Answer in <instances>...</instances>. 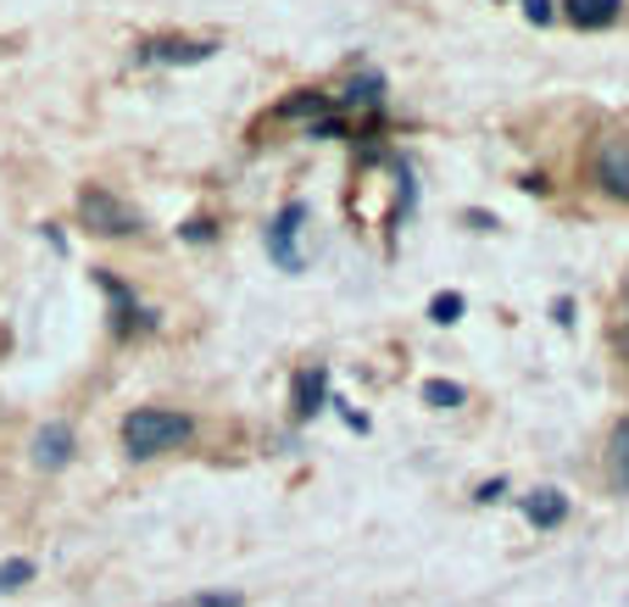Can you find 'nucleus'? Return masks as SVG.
I'll return each instance as SVG.
<instances>
[{
  "mask_svg": "<svg viewBox=\"0 0 629 607\" xmlns=\"http://www.w3.org/2000/svg\"><path fill=\"white\" fill-rule=\"evenodd\" d=\"M29 580H34V563H29V558L0 563V596H7V591H18V585H29Z\"/></svg>",
  "mask_w": 629,
  "mask_h": 607,
  "instance_id": "4468645a",
  "label": "nucleus"
},
{
  "mask_svg": "<svg viewBox=\"0 0 629 607\" xmlns=\"http://www.w3.org/2000/svg\"><path fill=\"white\" fill-rule=\"evenodd\" d=\"M73 446H78V441H73V423L56 418V423H45L40 435H34V463H40V468H67V463H73Z\"/></svg>",
  "mask_w": 629,
  "mask_h": 607,
  "instance_id": "6e6552de",
  "label": "nucleus"
},
{
  "mask_svg": "<svg viewBox=\"0 0 629 607\" xmlns=\"http://www.w3.org/2000/svg\"><path fill=\"white\" fill-rule=\"evenodd\" d=\"M178 234H185V240H196V245H201V240H212V223H207V218H190V223L178 229Z\"/></svg>",
  "mask_w": 629,
  "mask_h": 607,
  "instance_id": "f3484780",
  "label": "nucleus"
},
{
  "mask_svg": "<svg viewBox=\"0 0 629 607\" xmlns=\"http://www.w3.org/2000/svg\"><path fill=\"white\" fill-rule=\"evenodd\" d=\"M196 435V423L185 412H173V407H140L123 418V446L129 457H162L173 446H185Z\"/></svg>",
  "mask_w": 629,
  "mask_h": 607,
  "instance_id": "f257e3e1",
  "label": "nucleus"
},
{
  "mask_svg": "<svg viewBox=\"0 0 629 607\" xmlns=\"http://www.w3.org/2000/svg\"><path fill=\"white\" fill-rule=\"evenodd\" d=\"M196 607H240V596H223V591H207V596H196Z\"/></svg>",
  "mask_w": 629,
  "mask_h": 607,
  "instance_id": "a211bd4d",
  "label": "nucleus"
},
{
  "mask_svg": "<svg viewBox=\"0 0 629 607\" xmlns=\"http://www.w3.org/2000/svg\"><path fill=\"white\" fill-rule=\"evenodd\" d=\"M624 334H629V290H624Z\"/></svg>",
  "mask_w": 629,
  "mask_h": 607,
  "instance_id": "aec40b11",
  "label": "nucleus"
},
{
  "mask_svg": "<svg viewBox=\"0 0 629 607\" xmlns=\"http://www.w3.org/2000/svg\"><path fill=\"white\" fill-rule=\"evenodd\" d=\"M607 474H613V490L629 496V423H618L607 441Z\"/></svg>",
  "mask_w": 629,
  "mask_h": 607,
  "instance_id": "9b49d317",
  "label": "nucleus"
},
{
  "mask_svg": "<svg viewBox=\"0 0 629 607\" xmlns=\"http://www.w3.org/2000/svg\"><path fill=\"white\" fill-rule=\"evenodd\" d=\"M78 218L96 229V234H107V240H129V234L145 229V218H140L123 196H112V190H101V185H89V190L78 196Z\"/></svg>",
  "mask_w": 629,
  "mask_h": 607,
  "instance_id": "f03ea898",
  "label": "nucleus"
},
{
  "mask_svg": "<svg viewBox=\"0 0 629 607\" xmlns=\"http://www.w3.org/2000/svg\"><path fill=\"white\" fill-rule=\"evenodd\" d=\"M596 185L613 201H629V134H607L596 145Z\"/></svg>",
  "mask_w": 629,
  "mask_h": 607,
  "instance_id": "20e7f679",
  "label": "nucleus"
},
{
  "mask_svg": "<svg viewBox=\"0 0 629 607\" xmlns=\"http://www.w3.org/2000/svg\"><path fill=\"white\" fill-rule=\"evenodd\" d=\"M218 45L212 40H145L140 45V62H162V67H196L207 62Z\"/></svg>",
  "mask_w": 629,
  "mask_h": 607,
  "instance_id": "39448f33",
  "label": "nucleus"
},
{
  "mask_svg": "<svg viewBox=\"0 0 629 607\" xmlns=\"http://www.w3.org/2000/svg\"><path fill=\"white\" fill-rule=\"evenodd\" d=\"M301 223H307V207L290 201V207L274 218V229H267V251H274V263H279L285 274H301V268H307V256H301V245H296Z\"/></svg>",
  "mask_w": 629,
  "mask_h": 607,
  "instance_id": "7ed1b4c3",
  "label": "nucleus"
},
{
  "mask_svg": "<svg viewBox=\"0 0 629 607\" xmlns=\"http://www.w3.org/2000/svg\"><path fill=\"white\" fill-rule=\"evenodd\" d=\"M96 285H101V290H107V301H112V329H118V334H129V329H134V318H140V323H151V312H140V307H134V290H129L112 268H96Z\"/></svg>",
  "mask_w": 629,
  "mask_h": 607,
  "instance_id": "423d86ee",
  "label": "nucleus"
},
{
  "mask_svg": "<svg viewBox=\"0 0 629 607\" xmlns=\"http://www.w3.org/2000/svg\"><path fill=\"white\" fill-rule=\"evenodd\" d=\"M323 107H329V96H318V90H296V101L279 107V118H307V112H323Z\"/></svg>",
  "mask_w": 629,
  "mask_h": 607,
  "instance_id": "2eb2a0df",
  "label": "nucleus"
},
{
  "mask_svg": "<svg viewBox=\"0 0 629 607\" xmlns=\"http://www.w3.org/2000/svg\"><path fill=\"white\" fill-rule=\"evenodd\" d=\"M463 312H468V301H463V290H440V296L429 301V318H434V323H457Z\"/></svg>",
  "mask_w": 629,
  "mask_h": 607,
  "instance_id": "f8f14e48",
  "label": "nucleus"
},
{
  "mask_svg": "<svg viewBox=\"0 0 629 607\" xmlns=\"http://www.w3.org/2000/svg\"><path fill=\"white\" fill-rule=\"evenodd\" d=\"M523 18L529 23H552L558 18V0H523Z\"/></svg>",
  "mask_w": 629,
  "mask_h": 607,
  "instance_id": "dca6fc26",
  "label": "nucleus"
},
{
  "mask_svg": "<svg viewBox=\"0 0 629 607\" xmlns=\"http://www.w3.org/2000/svg\"><path fill=\"white\" fill-rule=\"evenodd\" d=\"M523 518L534 530H558L569 518V496L563 490H534V496H523Z\"/></svg>",
  "mask_w": 629,
  "mask_h": 607,
  "instance_id": "1a4fd4ad",
  "label": "nucleus"
},
{
  "mask_svg": "<svg viewBox=\"0 0 629 607\" xmlns=\"http://www.w3.org/2000/svg\"><path fill=\"white\" fill-rule=\"evenodd\" d=\"M507 496V479H490V485H479V501H501Z\"/></svg>",
  "mask_w": 629,
  "mask_h": 607,
  "instance_id": "6ab92c4d",
  "label": "nucleus"
},
{
  "mask_svg": "<svg viewBox=\"0 0 629 607\" xmlns=\"http://www.w3.org/2000/svg\"><path fill=\"white\" fill-rule=\"evenodd\" d=\"M423 401L440 407V412H452V407H463V385H452V379H429V385H423Z\"/></svg>",
  "mask_w": 629,
  "mask_h": 607,
  "instance_id": "ddd939ff",
  "label": "nucleus"
},
{
  "mask_svg": "<svg viewBox=\"0 0 629 607\" xmlns=\"http://www.w3.org/2000/svg\"><path fill=\"white\" fill-rule=\"evenodd\" d=\"M323 401H329V368H301L296 385H290V412L307 423V418L323 412Z\"/></svg>",
  "mask_w": 629,
  "mask_h": 607,
  "instance_id": "0eeeda50",
  "label": "nucleus"
},
{
  "mask_svg": "<svg viewBox=\"0 0 629 607\" xmlns=\"http://www.w3.org/2000/svg\"><path fill=\"white\" fill-rule=\"evenodd\" d=\"M563 7H569V18H574L580 29H607V23H618L624 0H563Z\"/></svg>",
  "mask_w": 629,
  "mask_h": 607,
  "instance_id": "9d476101",
  "label": "nucleus"
}]
</instances>
